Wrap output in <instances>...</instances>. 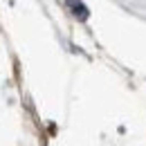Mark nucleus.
Here are the masks:
<instances>
[{"instance_id":"1","label":"nucleus","mask_w":146,"mask_h":146,"mask_svg":"<svg viewBox=\"0 0 146 146\" xmlns=\"http://www.w3.org/2000/svg\"><path fill=\"white\" fill-rule=\"evenodd\" d=\"M65 5L72 9V14L79 20H86V18H88V14H90V11H88V7H86L81 0H65Z\"/></svg>"}]
</instances>
